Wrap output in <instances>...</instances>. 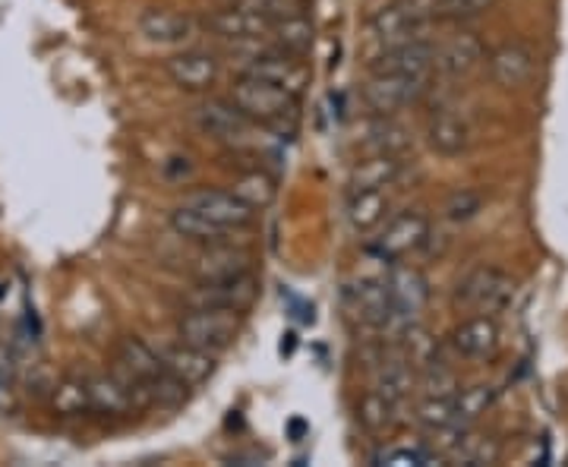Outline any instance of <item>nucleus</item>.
Returning a JSON list of instances; mask_svg holds the SVG:
<instances>
[{
  "label": "nucleus",
  "mask_w": 568,
  "mask_h": 467,
  "mask_svg": "<svg viewBox=\"0 0 568 467\" xmlns=\"http://www.w3.org/2000/svg\"><path fill=\"white\" fill-rule=\"evenodd\" d=\"M515 294H518V285L508 272H503L499 265H477L455 285L452 304L467 313L499 316L515 304Z\"/></svg>",
  "instance_id": "1"
},
{
  "label": "nucleus",
  "mask_w": 568,
  "mask_h": 467,
  "mask_svg": "<svg viewBox=\"0 0 568 467\" xmlns=\"http://www.w3.org/2000/svg\"><path fill=\"white\" fill-rule=\"evenodd\" d=\"M227 99L260 126H282L284 121L297 118V99L294 95H287L282 89L256 80V77H246V73H237V80L231 82Z\"/></svg>",
  "instance_id": "2"
},
{
  "label": "nucleus",
  "mask_w": 568,
  "mask_h": 467,
  "mask_svg": "<svg viewBox=\"0 0 568 467\" xmlns=\"http://www.w3.org/2000/svg\"><path fill=\"white\" fill-rule=\"evenodd\" d=\"M386 285L388 301H392V319L383 328V335L392 338V342H402V335H405L407 328L414 323H420V313L429 304V282H426L420 268L398 265V268H392Z\"/></svg>",
  "instance_id": "3"
},
{
  "label": "nucleus",
  "mask_w": 568,
  "mask_h": 467,
  "mask_svg": "<svg viewBox=\"0 0 568 467\" xmlns=\"http://www.w3.org/2000/svg\"><path fill=\"white\" fill-rule=\"evenodd\" d=\"M429 89H433V80L373 70L366 77L364 89H361V99H364L369 114H376V118H398L405 108L424 102Z\"/></svg>",
  "instance_id": "4"
},
{
  "label": "nucleus",
  "mask_w": 568,
  "mask_h": 467,
  "mask_svg": "<svg viewBox=\"0 0 568 467\" xmlns=\"http://www.w3.org/2000/svg\"><path fill=\"white\" fill-rule=\"evenodd\" d=\"M237 313H224V309H205V306H186L178 316V342L193 347H203L209 354H219L224 347L234 345L237 332H241Z\"/></svg>",
  "instance_id": "5"
},
{
  "label": "nucleus",
  "mask_w": 568,
  "mask_h": 467,
  "mask_svg": "<svg viewBox=\"0 0 568 467\" xmlns=\"http://www.w3.org/2000/svg\"><path fill=\"white\" fill-rule=\"evenodd\" d=\"M429 231H433V224H429L424 212L407 209V212H398L395 219H388L379 227V234L369 241V253L379 263H402L410 253L424 250Z\"/></svg>",
  "instance_id": "6"
},
{
  "label": "nucleus",
  "mask_w": 568,
  "mask_h": 467,
  "mask_svg": "<svg viewBox=\"0 0 568 467\" xmlns=\"http://www.w3.org/2000/svg\"><path fill=\"white\" fill-rule=\"evenodd\" d=\"M260 301V278L256 272L234 275V278H219V282H196L193 291L183 294L186 306H205V309H224L246 316L253 304Z\"/></svg>",
  "instance_id": "7"
},
{
  "label": "nucleus",
  "mask_w": 568,
  "mask_h": 467,
  "mask_svg": "<svg viewBox=\"0 0 568 467\" xmlns=\"http://www.w3.org/2000/svg\"><path fill=\"white\" fill-rule=\"evenodd\" d=\"M193 123L196 130L215 140V143L227 145V149H244L253 143V133L260 123H253L244 111L231 99H209L196 111H193Z\"/></svg>",
  "instance_id": "8"
},
{
  "label": "nucleus",
  "mask_w": 568,
  "mask_h": 467,
  "mask_svg": "<svg viewBox=\"0 0 568 467\" xmlns=\"http://www.w3.org/2000/svg\"><path fill=\"white\" fill-rule=\"evenodd\" d=\"M241 73L268 82V85L282 89V92L294 95V99H301L306 92V85H310V67L304 63V58L278 51V48H268V51L253 54L250 61H244Z\"/></svg>",
  "instance_id": "9"
},
{
  "label": "nucleus",
  "mask_w": 568,
  "mask_h": 467,
  "mask_svg": "<svg viewBox=\"0 0 568 467\" xmlns=\"http://www.w3.org/2000/svg\"><path fill=\"white\" fill-rule=\"evenodd\" d=\"M487 73L503 92H525L537 77V54L525 41H503L487 51Z\"/></svg>",
  "instance_id": "10"
},
{
  "label": "nucleus",
  "mask_w": 568,
  "mask_h": 467,
  "mask_svg": "<svg viewBox=\"0 0 568 467\" xmlns=\"http://www.w3.org/2000/svg\"><path fill=\"white\" fill-rule=\"evenodd\" d=\"M448 345L458 357L465 361H477V364H487L499 354L503 347V328L496 323V316H487V313H474L462 323L452 328L448 335Z\"/></svg>",
  "instance_id": "11"
},
{
  "label": "nucleus",
  "mask_w": 568,
  "mask_h": 467,
  "mask_svg": "<svg viewBox=\"0 0 568 467\" xmlns=\"http://www.w3.org/2000/svg\"><path fill=\"white\" fill-rule=\"evenodd\" d=\"M183 205H190L193 212H200L209 222L222 224L224 231H231V234L246 231L250 224L256 222V215H260L256 209H250L231 190H196V193L183 196Z\"/></svg>",
  "instance_id": "12"
},
{
  "label": "nucleus",
  "mask_w": 568,
  "mask_h": 467,
  "mask_svg": "<svg viewBox=\"0 0 568 467\" xmlns=\"http://www.w3.org/2000/svg\"><path fill=\"white\" fill-rule=\"evenodd\" d=\"M205 29L231 44H260L272 32V20L250 10L244 3H227L222 10H212L203 22Z\"/></svg>",
  "instance_id": "13"
},
{
  "label": "nucleus",
  "mask_w": 568,
  "mask_h": 467,
  "mask_svg": "<svg viewBox=\"0 0 568 467\" xmlns=\"http://www.w3.org/2000/svg\"><path fill=\"white\" fill-rule=\"evenodd\" d=\"M253 265L256 260L246 246L234 244V241H219V244H203V250L190 263V275L196 282H219V278L246 275V272H253Z\"/></svg>",
  "instance_id": "14"
},
{
  "label": "nucleus",
  "mask_w": 568,
  "mask_h": 467,
  "mask_svg": "<svg viewBox=\"0 0 568 467\" xmlns=\"http://www.w3.org/2000/svg\"><path fill=\"white\" fill-rule=\"evenodd\" d=\"M164 73L183 92H209L219 77H222V63L212 51L203 48H186L181 54H171L164 61Z\"/></svg>",
  "instance_id": "15"
},
{
  "label": "nucleus",
  "mask_w": 568,
  "mask_h": 467,
  "mask_svg": "<svg viewBox=\"0 0 568 467\" xmlns=\"http://www.w3.org/2000/svg\"><path fill=\"white\" fill-rule=\"evenodd\" d=\"M89 398H92V414H99V417H130V414L149 407L142 388L123 383L118 373L92 376L89 379Z\"/></svg>",
  "instance_id": "16"
},
{
  "label": "nucleus",
  "mask_w": 568,
  "mask_h": 467,
  "mask_svg": "<svg viewBox=\"0 0 568 467\" xmlns=\"http://www.w3.org/2000/svg\"><path fill=\"white\" fill-rule=\"evenodd\" d=\"M487 63V48L477 32H458L443 44H436V73L448 80H465Z\"/></svg>",
  "instance_id": "17"
},
{
  "label": "nucleus",
  "mask_w": 568,
  "mask_h": 467,
  "mask_svg": "<svg viewBox=\"0 0 568 467\" xmlns=\"http://www.w3.org/2000/svg\"><path fill=\"white\" fill-rule=\"evenodd\" d=\"M426 26L429 22L420 20L405 0H392L386 7H379L373 17H369V35L379 41V44H405V41L424 39Z\"/></svg>",
  "instance_id": "18"
},
{
  "label": "nucleus",
  "mask_w": 568,
  "mask_h": 467,
  "mask_svg": "<svg viewBox=\"0 0 568 467\" xmlns=\"http://www.w3.org/2000/svg\"><path fill=\"white\" fill-rule=\"evenodd\" d=\"M164 369L162 354L155 351V347H149L142 338H121L118 342V351H114V373L121 376L123 383H130V386H145V383H152L159 373ZM145 395V392H142ZM149 405V402H145Z\"/></svg>",
  "instance_id": "19"
},
{
  "label": "nucleus",
  "mask_w": 568,
  "mask_h": 467,
  "mask_svg": "<svg viewBox=\"0 0 568 467\" xmlns=\"http://www.w3.org/2000/svg\"><path fill=\"white\" fill-rule=\"evenodd\" d=\"M140 35L152 44H164V48H178L186 44L196 35V22L181 10L171 7H145L140 13Z\"/></svg>",
  "instance_id": "20"
},
{
  "label": "nucleus",
  "mask_w": 568,
  "mask_h": 467,
  "mask_svg": "<svg viewBox=\"0 0 568 467\" xmlns=\"http://www.w3.org/2000/svg\"><path fill=\"white\" fill-rule=\"evenodd\" d=\"M470 143H474L470 126H467V121L458 111L439 108V111L429 114V121H426V145L436 155H443V159H462L467 149H470Z\"/></svg>",
  "instance_id": "21"
},
{
  "label": "nucleus",
  "mask_w": 568,
  "mask_h": 467,
  "mask_svg": "<svg viewBox=\"0 0 568 467\" xmlns=\"http://www.w3.org/2000/svg\"><path fill=\"white\" fill-rule=\"evenodd\" d=\"M357 145L364 149V155H398V159H405L407 149H410V133L395 118L369 114V121L361 126Z\"/></svg>",
  "instance_id": "22"
},
{
  "label": "nucleus",
  "mask_w": 568,
  "mask_h": 467,
  "mask_svg": "<svg viewBox=\"0 0 568 467\" xmlns=\"http://www.w3.org/2000/svg\"><path fill=\"white\" fill-rule=\"evenodd\" d=\"M162 361L164 366L181 379L183 386H190V388L209 383V376L215 373V354H209V351H203V347L183 345V342H178L174 347L162 351Z\"/></svg>",
  "instance_id": "23"
},
{
  "label": "nucleus",
  "mask_w": 568,
  "mask_h": 467,
  "mask_svg": "<svg viewBox=\"0 0 568 467\" xmlns=\"http://www.w3.org/2000/svg\"><path fill=\"white\" fill-rule=\"evenodd\" d=\"M405 174V159L398 155H364L351 167L347 186L354 190H392Z\"/></svg>",
  "instance_id": "24"
},
{
  "label": "nucleus",
  "mask_w": 568,
  "mask_h": 467,
  "mask_svg": "<svg viewBox=\"0 0 568 467\" xmlns=\"http://www.w3.org/2000/svg\"><path fill=\"white\" fill-rule=\"evenodd\" d=\"M388 209V190H354L347 196V224L354 234H369V231H379L386 224Z\"/></svg>",
  "instance_id": "25"
},
{
  "label": "nucleus",
  "mask_w": 568,
  "mask_h": 467,
  "mask_svg": "<svg viewBox=\"0 0 568 467\" xmlns=\"http://www.w3.org/2000/svg\"><path fill=\"white\" fill-rule=\"evenodd\" d=\"M354 297V313L361 316V323L373 325V328H386L392 319V301H388L386 278H364L361 285L351 291Z\"/></svg>",
  "instance_id": "26"
},
{
  "label": "nucleus",
  "mask_w": 568,
  "mask_h": 467,
  "mask_svg": "<svg viewBox=\"0 0 568 467\" xmlns=\"http://www.w3.org/2000/svg\"><path fill=\"white\" fill-rule=\"evenodd\" d=\"M51 414L63 417V420H73V417H85L92 414V398H89V379L82 376H63L51 386Z\"/></svg>",
  "instance_id": "27"
},
{
  "label": "nucleus",
  "mask_w": 568,
  "mask_h": 467,
  "mask_svg": "<svg viewBox=\"0 0 568 467\" xmlns=\"http://www.w3.org/2000/svg\"><path fill=\"white\" fill-rule=\"evenodd\" d=\"M171 231L183 237V241H193V244H219V241H231L234 234L231 231H224L222 224L209 222L203 219L200 212H193L190 205L178 203L174 205V212H171Z\"/></svg>",
  "instance_id": "28"
},
{
  "label": "nucleus",
  "mask_w": 568,
  "mask_h": 467,
  "mask_svg": "<svg viewBox=\"0 0 568 467\" xmlns=\"http://www.w3.org/2000/svg\"><path fill=\"white\" fill-rule=\"evenodd\" d=\"M398 407L392 398H386L383 392H376V388H369L361 395V402H357V420H361V427L366 433H373V436H386L392 429L398 427Z\"/></svg>",
  "instance_id": "29"
},
{
  "label": "nucleus",
  "mask_w": 568,
  "mask_h": 467,
  "mask_svg": "<svg viewBox=\"0 0 568 467\" xmlns=\"http://www.w3.org/2000/svg\"><path fill=\"white\" fill-rule=\"evenodd\" d=\"M398 347H402V357H405L407 364L414 366L417 373L426 369V366L443 364V345H439L436 335L426 332L420 323H414L407 328L405 335H402V342H398Z\"/></svg>",
  "instance_id": "30"
},
{
  "label": "nucleus",
  "mask_w": 568,
  "mask_h": 467,
  "mask_svg": "<svg viewBox=\"0 0 568 467\" xmlns=\"http://www.w3.org/2000/svg\"><path fill=\"white\" fill-rule=\"evenodd\" d=\"M499 455H503V448H499V443H496L493 436H484V433L467 429L465 436H462V443L448 451L446 461H452V465H465V467H487V465H496V461H499Z\"/></svg>",
  "instance_id": "31"
},
{
  "label": "nucleus",
  "mask_w": 568,
  "mask_h": 467,
  "mask_svg": "<svg viewBox=\"0 0 568 467\" xmlns=\"http://www.w3.org/2000/svg\"><path fill=\"white\" fill-rule=\"evenodd\" d=\"M272 48L287 51V54H297L304 58L306 51L313 48V26L306 20V13L301 17H287V20L272 22V32H268Z\"/></svg>",
  "instance_id": "32"
},
{
  "label": "nucleus",
  "mask_w": 568,
  "mask_h": 467,
  "mask_svg": "<svg viewBox=\"0 0 568 467\" xmlns=\"http://www.w3.org/2000/svg\"><path fill=\"white\" fill-rule=\"evenodd\" d=\"M414 420L417 427L429 433V429H446V427H467L458 417V405L455 395H443V398H424L420 405L414 407Z\"/></svg>",
  "instance_id": "33"
},
{
  "label": "nucleus",
  "mask_w": 568,
  "mask_h": 467,
  "mask_svg": "<svg viewBox=\"0 0 568 467\" xmlns=\"http://www.w3.org/2000/svg\"><path fill=\"white\" fill-rule=\"evenodd\" d=\"M231 193H237L250 209L263 212L265 205L275 203V193H278V190H275V181H272L265 171L253 167V171H244L237 181L231 183Z\"/></svg>",
  "instance_id": "34"
},
{
  "label": "nucleus",
  "mask_w": 568,
  "mask_h": 467,
  "mask_svg": "<svg viewBox=\"0 0 568 467\" xmlns=\"http://www.w3.org/2000/svg\"><path fill=\"white\" fill-rule=\"evenodd\" d=\"M493 402H496V388L487 386V383H480V386L458 388V392H455L458 417H462V424H467V427H470L474 420H480L489 407H493Z\"/></svg>",
  "instance_id": "35"
},
{
  "label": "nucleus",
  "mask_w": 568,
  "mask_h": 467,
  "mask_svg": "<svg viewBox=\"0 0 568 467\" xmlns=\"http://www.w3.org/2000/svg\"><path fill=\"white\" fill-rule=\"evenodd\" d=\"M443 212H446V219L452 224L474 222L484 212V196L477 190H455L443 205Z\"/></svg>",
  "instance_id": "36"
},
{
  "label": "nucleus",
  "mask_w": 568,
  "mask_h": 467,
  "mask_svg": "<svg viewBox=\"0 0 568 467\" xmlns=\"http://www.w3.org/2000/svg\"><path fill=\"white\" fill-rule=\"evenodd\" d=\"M420 388H424V398H443V395H455L462 386H458L455 369L443 361V364L420 369Z\"/></svg>",
  "instance_id": "37"
},
{
  "label": "nucleus",
  "mask_w": 568,
  "mask_h": 467,
  "mask_svg": "<svg viewBox=\"0 0 568 467\" xmlns=\"http://www.w3.org/2000/svg\"><path fill=\"white\" fill-rule=\"evenodd\" d=\"M443 455L420 443V446H398L379 455V465H439Z\"/></svg>",
  "instance_id": "38"
},
{
  "label": "nucleus",
  "mask_w": 568,
  "mask_h": 467,
  "mask_svg": "<svg viewBox=\"0 0 568 467\" xmlns=\"http://www.w3.org/2000/svg\"><path fill=\"white\" fill-rule=\"evenodd\" d=\"M496 0H439V20H474L484 17Z\"/></svg>",
  "instance_id": "39"
},
{
  "label": "nucleus",
  "mask_w": 568,
  "mask_h": 467,
  "mask_svg": "<svg viewBox=\"0 0 568 467\" xmlns=\"http://www.w3.org/2000/svg\"><path fill=\"white\" fill-rule=\"evenodd\" d=\"M566 465H568V461H566Z\"/></svg>",
  "instance_id": "40"
}]
</instances>
